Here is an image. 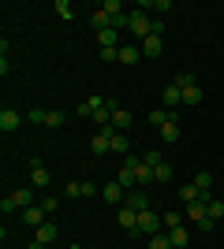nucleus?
<instances>
[{
	"mask_svg": "<svg viewBox=\"0 0 224 249\" xmlns=\"http://www.w3.org/2000/svg\"><path fill=\"white\" fill-rule=\"evenodd\" d=\"M149 34H153V19H149L146 11H131V37L146 41Z\"/></svg>",
	"mask_w": 224,
	"mask_h": 249,
	"instance_id": "obj_1",
	"label": "nucleus"
},
{
	"mask_svg": "<svg viewBox=\"0 0 224 249\" xmlns=\"http://www.w3.org/2000/svg\"><path fill=\"white\" fill-rule=\"evenodd\" d=\"M161 227H164V223L157 219V212H153V208L139 212V234H142V238H153V234H161Z\"/></svg>",
	"mask_w": 224,
	"mask_h": 249,
	"instance_id": "obj_2",
	"label": "nucleus"
},
{
	"mask_svg": "<svg viewBox=\"0 0 224 249\" xmlns=\"http://www.w3.org/2000/svg\"><path fill=\"white\" fill-rule=\"evenodd\" d=\"M116 219H120V227L127 231V234H135V231H139V212H135V208H127V205H123Z\"/></svg>",
	"mask_w": 224,
	"mask_h": 249,
	"instance_id": "obj_3",
	"label": "nucleus"
},
{
	"mask_svg": "<svg viewBox=\"0 0 224 249\" xmlns=\"http://www.w3.org/2000/svg\"><path fill=\"white\" fill-rule=\"evenodd\" d=\"M139 49H142V56H149V60H157L161 52H164V41H161L157 34H149V37H146V41L139 45Z\"/></svg>",
	"mask_w": 224,
	"mask_h": 249,
	"instance_id": "obj_4",
	"label": "nucleus"
},
{
	"mask_svg": "<svg viewBox=\"0 0 224 249\" xmlns=\"http://www.w3.org/2000/svg\"><path fill=\"white\" fill-rule=\"evenodd\" d=\"M116 56H120V63H123V67H131V63H139L142 60V49H139V45H120V52H116Z\"/></svg>",
	"mask_w": 224,
	"mask_h": 249,
	"instance_id": "obj_5",
	"label": "nucleus"
},
{
	"mask_svg": "<svg viewBox=\"0 0 224 249\" xmlns=\"http://www.w3.org/2000/svg\"><path fill=\"white\" fill-rule=\"evenodd\" d=\"M56 238H60V231H56V223H49V219H45L41 227H38V238H34V242H41V246H53Z\"/></svg>",
	"mask_w": 224,
	"mask_h": 249,
	"instance_id": "obj_6",
	"label": "nucleus"
},
{
	"mask_svg": "<svg viewBox=\"0 0 224 249\" xmlns=\"http://www.w3.org/2000/svg\"><path fill=\"white\" fill-rule=\"evenodd\" d=\"M19 123H22V115L15 112V108H4V112H0V130H19Z\"/></svg>",
	"mask_w": 224,
	"mask_h": 249,
	"instance_id": "obj_7",
	"label": "nucleus"
},
{
	"mask_svg": "<svg viewBox=\"0 0 224 249\" xmlns=\"http://www.w3.org/2000/svg\"><path fill=\"white\" fill-rule=\"evenodd\" d=\"M161 104H164V108H176V104H183V93H180V86H164V93H161Z\"/></svg>",
	"mask_w": 224,
	"mask_h": 249,
	"instance_id": "obj_8",
	"label": "nucleus"
},
{
	"mask_svg": "<svg viewBox=\"0 0 224 249\" xmlns=\"http://www.w3.org/2000/svg\"><path fill=\"white\" fill-rule=\"evenodd\" d=\"M101 197H105L108 205H120V201H123V186H120V182H105V186H101Z\"/></svg>",
	"mask_w": 224,
	"mask_h": 249,
	"instance_id": "obj_9",
	"label": "nucleus"
},
{
	"mask_svg": "<svg viewBox=\"0 0 224 249\" xmlns=\"http://www.w3.org/2000/svg\"><path fill=\"white\" fill-rule=\"evenodd\" d=\"M127 208H135V212H146V208H149L146 190H131V194H127Z\"/></svg>",
	"mask_w": 224,
	"mask_h": 249,
	"instance_id": "obj_10",
	"label": "nucleus"
},
{
	"mask_svg": "<svg viewBox=\"0 0 224 249\" xmlns=\"http://www.w3.org/2000/svg\"><path fill=\"white\" fill-rule=\"evenodd\" d=\"M45 216H49V212H45V208H22V223H30V227H41L45 223Z\"/></svg>",
	"mask_w": 224,
	"mask_h": 249,
	"instance_id": "obj_11",
	"label": "nucleus"
},
{
	"mask_svg": "<svg viewBox=\"0 0 224 249\" xmlns=\"http://www.w3.org/2000/svg\"><path fill=\"white\" fill-rule=\"evenodd\" d=\"M30 182H34V190H45L49 182H53V175H49V171H45L41 164H34V171H30Z\"/></svg>",
	"mask_w": 224,
	"mask_h": 249,
	"instance_id": "obj_12",
	"label": "nucleus"
},
{
	"mask_svg": "<svg viewBox=\"0 0 224 249\" xmlns=\"http://www.w3.org/2000/svg\"><path fill=\"white\" fill-rule=\"evenodd\" d=\"M97 45H101V49H120V34L112 30V26H108V30H101V34H97Z\"/></svg>",
	"mask_w": 224,
	"mask_h": 249,
	"instance_id": "obj_13",
	"label": "nucleus"
},
{
	"mask_svg": "<svg viewBox=\"0 0 224 249\" xmlns=\"http://www.w3.org/2000/svg\"><path fill=\"white\" fill-rule=\"evenodd\" d=\"M11 201H15V208H30L34 205V190H11Z\"/></svg>",
	"mask_w": 224,
	"mask_h": 249,
	"instance_id": "obj_14",
	"label": "nucleus"
},
{
	"mask_svg": "<svg viewBox=\"0 0 224 249\" xmlns=\"http://www.w3.org/2000/svg\"><path fill=\"white\" fill-rule=\"evenodd\" d=\"M161 138H164L168 145H172V142H180V119H176V115H172V123L161 126Z\"/></svg>",
	"mask_w": 224,
	"mask_h": 249,
	"instance_id": "obj_15",
	"label": "nucleus"
},
{
	"mask_svg": "<svg viewBox=\"0 0 224 249\" xmlns=\"http://www.w3.org/2000/svg\"><path fill=\"white\" fill-rule=\"evenodd\" d=\"M183 93V104H202V86L194 82V86H187V89H180Z\"/></svg>",
	"mask_w": 224,
	"mask_h": 249,
	"instance_id": "obj_16",
	"label": "nucleus"
},
{
	"mask_svg": "<svg viewBox=\"0 0 224 249\" xmlns=\"http://www.w3.org/2000/svg\"><path fill=\"white\" fill-rule=\"evenodd\" d=\"M149 123L161 130L164 123H172V112H168V108H153V112H149Z\"/></svg>",
	"mask_w": 224,
	"mask_h": 249,
	"instance_id": "obj_17",
	"label": "nucleus"
},
{
	"mask_svg": "<svg viewBox=\"0 0 224 249\" xmlns=\"http://www.w3.org/2000/svg\"><path fill=\"white\" fill-rule=\"evenodd\" d=\"M112 126H116L120 134H123V130H127V126H131V112H123V108H116V112H112Z\"/></svg>",
	"mask_w": 224,
	"mask_h": 249,
	"instance_id": "obj_18",
	"label": "nucleus"
},
{
	"mask_svg": "<svg viewBox=\"0 0 224 249\" xmlns=\"http://www.w3.org/2000/svg\"><path fill=\"white\" fill-rule=\"evenodd\" d=\"M116 182L123 190H131V186H139V178H135V171H131V167H120V175H116Z\"/></svg>",
	"mask_w": 224,
	"mask_h": 249,
	"instance_id": "obj_19",
	"label": "nucleus"
},
{
	"mask_svg": "<svg viewBox=\"0 0 224 249\" xmlns=\"http://www.w3.org/2000/svg\"><path fill=\"white\" fill-rule=\"evenodd\" d=\"M194 186L202 190V194H209V190H213V171H198V175H194Z\"/></svg>",
	"mask_w": 224,
	"mask_h": 249,
	"instance_id": "obj_20",
	"label": "nucleus"
},
{
	"mask_svg": "<svg viewBox=\"0 0 224 249\" xmlns=\"http://www.w3.org/2000/svg\"><path fill=\"white\" fill-rule=\"evenodd\" d=\"M168 178H172V164H168V160H161V164L153 167V182H168Z\"/></svg>",
	"mask_w": 224,
	"mask_h": 249,
	"instance_id": "obj_21",
	"label": "nucleus"
},
{
	"mask_svg": "<svg viewBox=\"0 0 224 249\" xmlns=\"http://www.w3.org/2000/svg\"><path fill=\"white\" fill-rule=\"evenodd\" d=\"M135 178H139V186H149V182H153V167L139 164V167H135Z\"/></svg>",
	"mask_w": 224,
	"mask_h": 249,
	"instance_id": "obj_22",
	"label": "nucleus"
},
{
	"mask_svg": "<svg viewBox=\"0 0 224 249\" xmlns=\"http://www.w3.org/2000/svg\"><path fill=\"white\" fill-rule=\"evenodd\" d=\"M187 216L202 223V219H205V201H191V205H187Z\"/></svg>",
	"mask_w": 224,
	"mask_h": 249,
	"instance_id": "obj_23",
	"label": "nucleus"
},
{
	"mask_svg": "<svg viewBox=\"0 0 224 249\" xmlns=\"http://www.w3.org/2000/svg\"><path fill=\"white\" fill-rule=\"evenodd\" d=\"M161 223H164L168 231H176V227H183V216H180V212H164V216H161Z\"/></svg>",
	"mask_w": 224,
	"mask_h": 249,
	"instance_id": "obj_24",
	"label": "nucleus"
},
{
	"mask_svg": "<svg viewBox=\"0 0 224 249\" xmlns=\"http://www.w3.org/2000/svg\"><path fill=\"white\" fill-rule=\"evenodd\" d=\"M26 119H30L34 126H45V123H49V112H41V108H30V112H26Z\"/></svg>",
	"mask_w": 224,
	"mask_h": 249,
	"instance_id": "obj_25",
	"label": "nucleus"
},
{
	"mask_svg": "<svg viewBox=\"0 0 224 249\" xmlns=\"http://www.w3.org/2000/svg\"><path fill=\"white\" fill-rule=\"evenodd\" d=\"M168 238H172V246H176V249H187V231H183V227L168 231Z\"/></svg>",
	"mask_w": 224,
	"mask_h": 249,
	"instance_id": "obj_26",
	"label": "nucleus"
},
{
	"mask_svg": "<svg viewBox=\"0 0 224 249\" xmlns=\"http://www.w3.org/2000/svg\"><path fill=\"white\" fill-rule=\"evenodd\" d=\"M194 82H198V78H194V71H180L172 86H180V89H187V86H194Z\"/></svg>",
	"mask_w": 224,
	"mask_h": 249,
	"instance_id": "obj_27",
	"label": "nucleus"
},
{
	"mask_svg": "<svg viewBox=\"0 0 224 249\" xmlns=\"http://www.w3.org/2000/svg\"><path fill=\"white\" fill-rule=\"evenodd\" d=\"M205 216H209V219H221V216H224V201H217V197H213L209 205H205Z\"/></svg>",
	"mask_w": 224,
	"mask_h": 249,
	"instance_id": "obj_28",
	"label": "nucleus"
},
{
	"mask_svg": "<svg viewBox=\"0 0 224 249\" xmlns=\"http://www.w3.org/2000/svg\"><path fill=\"white\" fill-rule=\"evenodd\" d=\"M149 249H176V246H172L168 234H153V238H149Z\"/></svg>",
	"mask_w": 224,
	"mask_h": 249,
	"instance_id": "obj_29",
	"label": "nucleus"
},
{
	"mask_svg": "<svg viewBox=\"0 0 224 249\" xmlns=\"http://www.w3.org/2000/svg\"><path fill=\"white\" fill-rule=\"evenodd\" d=\"M56 15H60L64 22H71V15H75V11H71V4H67V0H56Z\"/></svg>",
	"mask_w": 224,
	"mask_h": 249,
	"instance_id": "obj_30",
	"label": "nucleus"
},
{
	"mask_svg": "<svg viewBox=\"0 0 224 249\" xmlns=\"http://www.w3.org/2000/svg\"><path fill=\"white\" fill-rule=\"evenodd\" d=\"M101 11L112 19V15H120V11H123V4H120V0H105V4H101Z\"/></svg>",
	"mask_w": 224,
	"mask_h": 249,
	"instance_id": "obj_31",
	"label": "nucleus"
},
{
	"mask_svg": "<svg viewBox=\"0 0 224 249\" xmlns=\"http://www.w3.org/2000/svg\"><path fill=\"white\" fill-rule=\"evenodd\" d=\"M112 153L127 156V138H123V134H112Z\"/></svg>",
	"mask_w": 224,
	"mask_h": 249,
	"instance_id": "obj_32",
	"label": "nucleus"
},
{
	"mask_svg": "<svg viewBox=\"0 0 224 249\" xmlns=\"http://www.w3.org/2000/svg\"><path fill=\"white\" fill-rule=\"evenodd\" d=\"M198 194H202V190L194 186V182H191V186H183V190H180V197L187 201V205H191V201H198Z\"/></svg>",
	"mask_w": 224,
	"mask_h": 249,
	"instance_id": "obj_33",
	"label": "nucleus"
},
{
	"mask_svg": "<svg viewBox=\"0 0 224 249\" xmlns=\"http://www.w3.org/2000/svg\"><path fill=\"white\" fill-rule=\"evenodd\" d=\"M161 160H164V156H161V153H157V149H149V153H146V156H142V164H146V167H157V164H161Z\"/></svg>",
	"mask_w": 224,
	"mask_h": 249,
	"instance_id": "obj_34",
	"label": "nucleus"
},
{
	"mask_svg": "<svg viewBox=\"0 0 224 249\" xmlns=\"http://www.w3.org/2000/svg\"><path fill=\"white\" fill-rule=\"evenodd\" d=\"M142 8H157V11H172V0H157V4H153V0H142Z\"/></svg>",
	"mask_w": 224,
	"mask_h": 249,
	"instance_id": "obj_35",
	"label": "nucleus"
},
{
	"mask_svg": "<svg viewBox=\"0 0 224 249\" xmlns=\"http://www.w3.org/2000/svg\"><path fill=\"white\" fill-rule=\"evenodd\" d=\"M0 212H4V216H11V212H19V208H15V201H11V194L4 201H0Z\"/></svg>",
	"mask_w": 224,
	"mask_h": 249,
	"instance_id": "obj_36",
	"label": "nucleus"
},
{
	"mask_svg": "<svg viewBox=\"0 0 224 249\" xmlns=\"http://www.w3.org/2000/svg\"><path fill=\"white\" fill-rule=\"evenodd\" d=\"M45 126H64V112H49V123Z\"/></svg>",
	"mask_w": 224,
	"mask_h": 249,
	"instance_id": "obj_37",
	"label": "nucleus"
},
{
	"mask_svg": "<svg viewBox=\"0 0 224 249\" xmlns=\"http://www.w3.org/2000/svg\"><path fill=\"white\" fill-rule=\"evenodd\" d=\"M41 208H45V212H49V216H53L56 208H60V201H56V197H45V201H41Z\"/></svg>",
	"mask_w": 224,
	"mask_h": 249,
	"instance_id": "obj_38",
	"label": "nucleus"
},
{
	"mask_svg": "<svg viewBox=\"0 0 224 249\" xmlns=\"http://www.w3.org/2000/svg\"><path fill=\"white\" fill-rule=\"evenodd\" d=\"M82 197H97V182H82Z\"/></svg>",
	"mask_w": 224,
	"mask_h": 249,
	"instance_id": "obj_39",
	"label": "nucleus"
},
{
	"mask_svg": "<svg viewBox=\"0 0 224 249\" xmlns=\"http://www.w3.org/2000/svg\"><path fill=\"white\" fill-rule=\"evenodd\" d=\"M116 52H120V49H101V60H105V63H112V60H120Z\"/></svg>",
	"mask_w": 224,
	"mask_h": 249,
	"instance_id": "obj_40",
	"label": "nucleus"
},
{
	"mask_svg": "<svg viewBox=\"0 0 224 249\" xmlns=\"http://www.w3.org/2000/svg\"><path fill=\"white\" fill-rule=\"evenodd\" d=\"M26 249H45V246H41V242H30V246H26Z\"/></svg>",
	"mask_w": 224,
	"mask_h": 249,
	"instance_id": "obj_41",
	"label": "nucleus"
},
{
	"mask_svg": "<svg viewBox=\"0 0 224 249\" xmlns=\"http://www.w3.org/2000/svg\"><path fill=\"white\" fill-rule=\"evenodd\" d=\"M71 249H75V246H71Z\"/></svg>",
	"mask_w": 224,
	"mask_h": 249,
	"instance_id": "obj_42",
	"label": "nucleus"
}]
</instances>
